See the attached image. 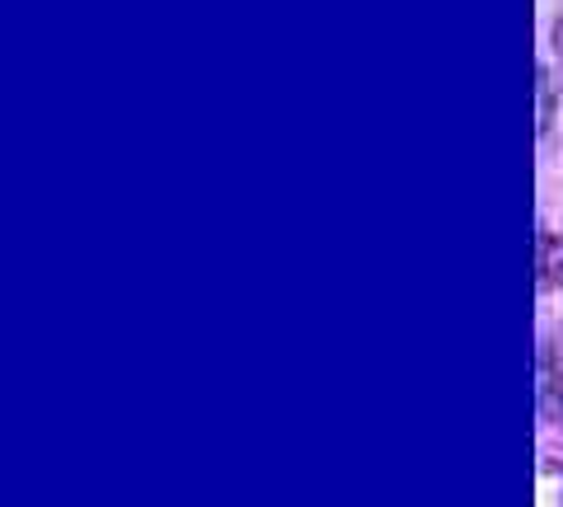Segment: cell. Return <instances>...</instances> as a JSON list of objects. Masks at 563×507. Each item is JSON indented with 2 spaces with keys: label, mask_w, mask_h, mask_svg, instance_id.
<instances>
[{
  "label": "cell",
  "mask_w": 563,
  "mask_h": 507,
  "mask_svg": "<svg viewBox=\"0 0 563 507\" xmlns=\"http://www.w3.org/2000/svg\"><path fill=\"white\" fill-rule=\"evenodd\" d=\"M536 283H540V291L563 287V235H554V231L536 235Z\"/></svg>",
  "instance_id": "obj_1"
},
{
  "label": "cell",
  "mask_w": 563,
  "mask_h": 507,
  "mask_svg": "<svg viewBox=\"0 0 563 507\" xmlns=\"http://www.w3.org/2000/svg\"><path fill=\"white\" fill-rule=\"evenodd\" d=\"M540 409L544 418H563V376H559V357L554 348H540Z\"/></svg>",
  "instance_id": "obj_2"
},
{
  "label": "cell",
  "mask_w": 563,
  "mask_h": 507,
  "mask_svg": "<svg viewBox=\"0 0 563 507\" xmlns=\"http://www.w3.org/2000/svg\"><path fill=\"white\" fill-rule=\"evenodd\" d=\"M536 85H540V122H536V128L550 132V122H554V80H550V71H544V66L536 71Z\"/></svg>",
  "instance_id": "obj_3"
}]
</instances>
